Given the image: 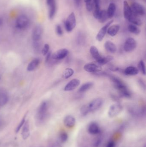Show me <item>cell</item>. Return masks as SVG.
Instances as JSON below:
<instances>
[{"instance_id": "1", "label": "cell", "mask_w": 146, "mask_h": 147, "mask_svg": "<svg viewBox=\"0 0 146 147\" xmlns=\"http://www.w3.org/2000/svg\"><path fill=\"white\" fill-rule=\"evenodd\" d=\"M109 77L113 83L114 87L118 92L120 97L129 98L132 97L131 92L121 79L111 74Z\"/></svg>"}, {"instance_id": "2", "label": "cell", "mask_w": 146, "mask_h": 147, "mask_svg": "<svg viewBox=\"0 0 146 147\" xmlns=\"http://www.w3.org/2000/svg\"><path fill=\"white\" fill-rule=\"evenodd\" d=\"M30 19L27 16L24 14L20 15L15 20V26L20 30H25L30 26Z\"/></svg>"}, {"instance_id": "3", "label": "cell", "mask_w": 146, "mask_h": 147, "mask_svg": "<svg viewBox=\"0 0 146 147\" xmlns=\"http://www.w3.org/2000/svg\"><path fill=\"white\" fill-rule=\"evenodd\" d=\"M76 25V19L75 14L72 12L69 14L64 22V26L67 32H72Z\"/></svg>"}, {"instance_id": "4", "label": "cell", "mask_w": 146, "mask_h": 147, "mask_svg": "<svg viewBox=\"0 0 146 147\" xmlns=\"http://www.w3.org/2000/svg\"><path fill=\"white\" fill-rule=\"evenodd\" d=\"M49 105L47 102H43L40 104L37 113V118L40 122L44 121L46 118L48 113Z\"/></svg>"}, {"instance_id": "5", "label": "cell", "mask_w": 146, "mask_h": 147, "mask_svg": "<svg viewBox=\"0 0 146 147\" xmlns=\"http://www.w3.org/2000/svg\"><path fill=\"white\" fill-rule=\"evenodd\" d=\"M128 111L130 115L135 117H141L145 115V107L139 108L135 105H132L129 107Z\"/></svg>"}, {"instance_id": "6", "label": "cell", "mask_w": 146, "mask_h": 147, "mask_svg": "<svg viewBox=\"0 0 146 147\" xmlns=\"http://www.w3.org/2000/svg\"><path fill=\"white\" fill-rule=\"evenodd\" d=\"M123 109L122 105L120 103H116L115 104L112 105H111L108 111V115L111 118L115 117L122 111Z\"/></svg>"}, {"instance_id": "7", "label": "cell", "mask_w": 146, "mask_h": 147, "mask_svg": "<svg viewBox=\"0 0 146 147\" xmlns=\"http://www.w3.org/2000/svg\"><path fill=\"white\" fill-rule=\"evenodd\" d=\"M130 7L133 13L136 15L138 16H144L145 15V8L144 6L139 3H133Z\"/></svg>"}, {"instance_id": "8", "label": "cell", "mask_w": 146, "mask_h": 147, "mask_svg": "<svg viewBox=\"0 0 146 147\" xmlns=\"http://www.w3.org/2000/svg\"><path fill=\"white\" fill-rule=\"evenodd\" d=\"M103 102V99L101 98H97L92 100L88 104L90 112H94L100 109Z\"/></svg>"}, {"instance_id": "9", "label": "cell", "mask_w": 146, "mask_h": 147, "mask_svg": "<svg viewBox=\"0 0 146 147\" xmlns=\"http://www.w3.org/2000/svg\"><path fill=\"white\" fill-rule=\"evenodd\" d=\"M137 46V43L136 40L133 38L129 37L127 38L124 43V51L127 53H130L133 52Z\"/></svg>"}, {"instance_id": "10", "label": "cell", "mask_w": 146, "mask_h": 147, "mask_svg": "<svg viewBox=\"0 0 146 147\" xmlns=\"http://www.w3.org/2000/svg\"><path fill=\"white\" fill-rule=\"evenodd\" d=\"M69 54V51L66 48H62L56 51L53 54H51L52 59L55 60H60L67 57Z\"/></svg>"}, {"instance_id": "11", "label": "cell", "mask_w": 146, "mask_h": 147, "mask_svg": "<svg viewBox=\"0 0 146 147\" xmlns=\"http://www.w3.org/2000/svg\"><path fill=\"white\" fill-rule=\"evenodd\" d=\"M113 22H114V20L109 21L100 29L96 36V39L97 41L100 42L103 40L107 33L108 28Z\"/></svg>"}, {"instance_id": "12", "label": "cell", "mask_w": 146, "mask_h": 147, "mask_svg": "<svg viewBox=\"0 0 146 147\" xmlns=\"http://www.w3.org/2000/svg\"><path fill=\"white\" fill-rule=\"evenodd\" d=\"M84 69L85 71L93 74L102 71V70L101 66L99 65L96 62L86 64L84 66Z\"/></svg>"}, {"instance_id": "13", "label": "cell", "mask_w": 146, "mask_h": 147, "mask_svg": "<svg viewBox=\"0 0 146 147\" xmlns=\"http://www.w3.org/2000/svg\"><path fill=\"white\" fill-rule=\"evenodd\" d=\"M43 32V28L40 26H37L34 28L32 34V38L33 43L39 42L42 38Z\"/></svg>"}, {"instance_id": "14", "label": "cell", "mask_w": 146, "mask_h": 147, "mask_svg": "<svg viewBox=\"0 0 146 147\" xmlns=\"http://www.w3.org/2000/svg\"><path fill=\"white\" fill-rule=\"evenodd\" d=\"M80 80L77 78L73 79L68 82L64 87L65 91H71L76 89L79 86Z\"/></svg>"}, {"instance_id": "15", "label": "cell", "mask_w": 146, "mask_h": 147, "mask_svg": "<svg viewBox=\"0 0 146 147\" xmlns=\"http://www.w3.org/2000/svg\"><path fill=\"white\" fill-rule=\"evenodd\" d=\"M123 16L125 19L128 20L133 15V13L131 9V7L127 1L123 2Z\"/></svg>"}, {"instance_id": "16", "label": "cell", "mask_w": 146, "mask_h": 147, "mask_svg": "<svg viewBox=\"0 0 146 147\" xmlns=\"http://www.w3.org/2000/svg\"><path fill=\"white\" fill-rule=\"evenodd\" d=\"M87 131L91 134L96 135L100 133V129L97 123L95 122H92L88 125Z\"/></svg>"}, {"instance_id": "17", "label": "cell", "mask_w": 146, "mask_h": 147, "mask_svg": "<svg viewBox=\"0 0 146 147\" xmlns=\"http://www.w3.org/2000/svg\"><path fill=\"white\" fill-rule=\"evenodd\" d=\"M64 125L68 128L73 127L76 123L75 118L72 115H69L64 118L63 121Z\"/></svg>"}, {"instance_id": "18", "label": "cell", "mask_w": 146, "mask_h": 147, "mask_svg": "<svg viewBox=\"0 0 146 147\" xmlns=\"http://www.w3.org/2000/svg\"><path fill=\"white\" fill-rule=\"evenodd\" d=\"M139 70L138 68L134 66H130L127 67L123 70V73L127 76H135L139 73Z\"/></svg>"}, {"instance_id": "19", "label": "cell", "mask_w": 146, "mask_h": 147, "mask_svg": "<svg viewBox=\"0 0 146 147\" xmlns=\"http://www.w3.org/2000/svg\"><path fill=\"white\" fill-rule=\"evenodd\" d=\"M105 50L108 52L111 53H115L116 52L117 48L115 44L110 41V40H107L105 43Z\"/></svg>"}, {"instance_id": "20", "label": "cell", "mask_w": 146, "mask_h": 147, "mask_svg": "<svg viewBox=\"0 0 146 147\" xmlns=\"http://www.w3.org/2000/svg\"><path fill=\"white\" fill-rule=\"evenodd\" d=\"M30 126L28 121H25L22 127L21 135L24 140H26L30 136Z\"/></svg>"}, {"instance_id": "21", "label": "cell", "mask_w": 146, "mask_h": 147, "mask_svg": "<svg viewBox=\"0 0 146 147\" xmlns=\"http://www.w3.org/2000/svg\"><path fill=\"white\" fill-rule=\"evenodd\" d=\"M120 28V26L119 25H113L109 27L107 33L111 37H114L117 34Z\"/></svg>"}, {"instance_id": "22", "label": "cell", "mask_w": 146, "mask_h": 147, "mask_svg": "<svg viewBox=\"0 0 146 147\" xmlns=\"http://www.w3.org/2000/svg\"><path fill=\"white\" fill-rule=\"evenodd\" d=\"M90 53L92 57L96 61L99 60L102 57L99 53L98 49L94 46H92L90 47Z\"/></svg>"}, {"instance_id": "23", "label": "cell", "mask_w": 146, "mask_h": 147, "mask_svg": "<svg viewBox=\"0 0 146 147\" xmlns=\"http://www.w3.org/2000/svg\"><path fill=\"white\" fill-rule=\"evenodd\" d=\"M117 7L115 4L114 3H111L107 9V13L109 19H111L114 17L115 14Z\"/></svg>"}, {"instance_id": "24", "label": "cell", "mask_w": 146, "mask_h": 147, "mask_svg": "<svg viewBox=\"0 0 146 147\" xmlns=\"http://www.w3.org/2000/svg\"><path fill=\"white\" fill-rule=\"evenodd\" d=\"M40 63V60L39 59L36 58L32 60L27 65V70L32 71L36 69Z\"/></svg>"}, {"instance_id": "25", "label": "cell", "mask_w": 146, "mask_h": 147, "mask_svg": "<svg viewBox=\"0 0 146 147\" xmlns=\"http://www.w3.org/2000/svg\"><path fill=\"white\" fill-rule=\"evenodd\" d=\"M113 59H114V57L112 56H107L104 57H102L100 59L97 61H96L95 62L99 65L102 66L109 63L113 60Z\"/></svg>"}, {"instance_id": "26", "label": "cell", "mask_w": 146, "mask_h": 147, "mask_svg": "<svg viewBox=\"0 0 146 147\" xmlns=\"http://www.w3.org/2000/svg\"><path fill=\"white\" fill-rule=\"evenodd\" d=\"M93 83L92 82H88L82 84L79 89V92L80 93L85 92L91 89L93 86Z\"/></svg>"}, {"instance_id": "27", "label": "cell", "mask_w": 146, "mask_h": 147, "mask_svg": "<svg viewBox=\"0 0 146 147\" xmlns=\"http://www.w3.org/2000/svg\"><path fill=\"white\" fill-rule=\"evenodd\" d=\"M128 21L131 24H133L136 26H141L142 24V21H141V20L139 18V16L136 15L134 13Z\"/></svg>"}, {"instance_id": "28", "label": "cell", "mask_w": 146, "mask_h": 147, "mask_svg": "<svg viewBox=\"0 0 146 147\" xmlns=\"http://www.w3.org/2000/svg\"><path fill=\"white\" fill-rule=\"evenodd\" d=\"M49 7V17L50 19H52L54 18L55 15L57 11V6L56 2L55 1L50 5Z\"/></svg>"}, {"instance_id": "29", "label": "cell", "mask_w": 146, "mask_h": 147, "mask_svg": "<svg viewBox=\"0 0 146 147\" xmlns=\"http://www.w3.org/2000/svg\"><path fill=\"white\" fill-rule=\"evenodd\" d=\"M86 35L82 32H79L76 36V41L80 45H84L85 42Z\"/></svg>"}, {"instance_id": "30", "label": "cell", "mask_w": 146, "mask_h": 147, "mask_svg": "<svg viewBox=\"0 0 146 147\" xmlns=\"http://www.w3.org/2000/svg\"><path fill=\"white\" fill-rule=\"evenodd\" d=\"M108 19L109 17L107 15V11L105 10H101L97 19L99 22L101 23H105Z\"/></svg>"}, {"instance_id": "31", "label": "cell", "mask_w": 146, "mask_h": 147, "mask_svg": "<svg viewBox=\"0 0 146 147\" xmlns=\"http://www.w3.org/2000/svg\"><path fill=\"white\" fill-rule=\"evenodd\" d=\"M128 29L130 33L135 35H138L140 33L141 30L140 28L138 27V26L133 24H129L128 26Z\"/></svg>"}, {"instance_id": "32", "label": "cell", "mask_w": 146, "mask_h": 147, "mask_svg": "<svg viewBox=\"0 0 146 147\" xmlns=\"http://www.w3.org/2000/svg\"><path fill=\"white\" fill-rule=\"evenodd\" d=\"M9 97L7 93L3 92H0V106H3L7 103Z\"/></svg>"}, {"instance_id": "33", "label": "cell", "mask_w": 146, "mask_h": 147, "mask_svg": "<svg viewBox=\"0 0 146 147\" xmlns=\"http://www.w3.org/2000/svg\"><path fill=\"white\" fill-rule=\"evenodd\" d=\"M74 74V71L72 68H68L66 69L63 74V77L64 79H68L72 77Z\"/></svg>"}, {"instance_id": "34", "label": "cell", "mask_w": 146, "mask_h": 147, "mask_svg": "<svg viewBox=\"0 0 146 147\" xmlns=\"http://www.w3.org/2000/svg\"><path fill=\"white\" fill-rule=\"evenodd\" d=\"M85 3L86 8L87 10L89 12H91L94 8L93 0H84Z\"/></svg>"}, {"instance_id": "35", "label": "cell", "mask_w": 146, "mask_h": 147, "mask_svg": "<svg viewBox=\"0 0 146 147\" xmlns=\"http://www.w3.org/2000/svg\"><path fill=\"white\" fill-rule=\"evenodd\" d=\"M138 69L144 75H146L145 64L143 60H141L138 64Z\"/></svg>"}, {"instance_id": "36", "label": "cell", "mask_w": 146, "mask_h": 147, "mask_svg": "<svg viewBox=\"0 0 146 147\" xmlns=\"http://www.w3.org/2000/svg\"><path fill=\"white\" fill-rule=\"evenodd\" d=\"M90 113V110L88 108V105H83L80 109V113L81 115L85 116Z\"/></svg>"}, {"instance_id": "37", "label": "cell", "mask_w": 146, "mask_h": 147, "mask_svg": "<svg viewBox=\"0 0 146 147\" xmlns=\"http://www.w3.org/2000/svg\"><path fill=\"white\" fill-rule=\"evenodd\" d=\"M60 140L63 143L66 142L68 139V135L66 132H63L61 133L60 136Z\"/></svg>"}, {"instance_id": "38", "label": "cell", "mask_w": 146, "mask_h": 147, "mask_svg": "<svg viewBox=\"0 0 146 147\" xmlns=\"http://www.w3.org/2000/svg\"><path fill=\"white\" fill-rule=\"evenodd\" d=\"M102 142V139L101 137L97 138L93 142V146L94 147H99Z\"/></svg>"}, {"instance_id": "39", "label": "cell", "mask_w": 146, "mask_h": 147, "mask_svg": "<svg viewBox=\"0 0 146 147\" xmlns=\"http://www.w3.org/2000/svg\"><path fill=\"white\" fill-rule=\"evenodd\" d=\"M50 47L48 44H45L42 49V53L44 56L47 55L49 51Z\"/></svg>"}, {"instance_id": "40", "label": "cell", "mask_w": 146, "mask_h": 147, "mask_svg": "<svg viewBox=\"0 0 146 147\" xmlns=\"http://www.w3.org/2000/svg\"><path fill=\"white\" fill-rule=\"evenodd\" d=\"M56 32L57 34L59 36H62L63 34V30L61 25H57L56 27Z\"/></svg>"}, {"instance_id": "41", "label": "cell", "mask_w": 146, "mask_h": 147, "mask_svg": "<svg viewBox=\"0 0 146 147\" xmlns=\"http://www.w3.org/2000/svg\"><path fill=\"white\" fill-rule=\"evenodd\" d=\"M25 118L26 116H25L23 117V119H22V120H21V121L20 122L19 124L18 127H17V128H16V133H18V132L20 131V130L21 129V128L22 127H23L24 123H25V122L26 121Z\"/></svg>"}, {"instance_id": "42", "label": "cell", "mask_w": 146, "mask_h": 147, "mask_svg": "<svg viewBox=\"0 0 146 147\" xmlns=\"http://www.w3.org/2000/svg\"><path fill=\"white\" fill-rule=\"evenodd\" d=\"M111 99L115 101V102H116L117 103H120V101H121V99H120V97L119 96H117V95H115L114 94H111Z\"/></svg>"}, {"instance_id": "43", "label": "cell", "mask_w": 146, "mask_h": 147, "mask_svg": "<svg viewBox=\"0 0 146 147\" xmlns=\"http://www.w3.org/2000/svg\"><path fill=\"white\" fill-rule=\"evenodd\" d=\"M138 83H139V85L140 87L142 88L143 90H145L146 89V84L145 83V81L141 79H139L138 80Z\"/></svg>"}, {"instance_id": "44", "label": "cell", "mask_w": 146, "mask_h": 147, "mask_svg": "<svg viewBox=\"0 0 146 147\" xmlns=\"http://www.w3.org/2000/svg\"><path fill=\"white\" fill-rule=\"evenodd\" d=\"M116 143L114 141H110L106 145V147H115Z\"/></svg>"}, {"instance_id": "45", "label": "cell", "mask_w": 146, "mask_h": 147, "mask_svg": "<svg viewBox=\"0 0 146 147\" xmlns=\"http://www.w3.org/2000/svg\"><path fill=\"white\" fill-rule=\"evenodd\" d=\"M74 2L77 7H79L81 4V0H74Z\"/></svg>"}, {"instance_id": "46", "label": "cell", "mask_w": 146, "mask_h": 147, "mask_svg": "<svg viewBox=\"0 0 146 147\" xmlns=\"http://www.w3.org/2000/svg\"><path fill=\"white\" fill-rule=\"evenodd\" d=\"M51 52H49L48 53H47V55H46V59H45V62L47 63L48 61L51 58Z\"/></svg>"}, {"instance_id": "47", "label": "cell", "mask_w": 146, "mask_h": 147, "mask_svg": "<svg viewBox=\"0 0 146 147\" xmlns=\"http://www.w3.org/2000/svg\"><path fill=\"white\" fill-rule=\"evenodd\" d=\"M52 147H62L60 144L58 142H56L53 143L52 145Z\"/></svg>"}, {"instance_id": "48", "label": "cell", "mask_w": 146, "mask_h": 147, "mask_svg": "<svg viewBox=\"0 0 146 147\" xmlns=\"http://www.w3.org/2000/svg\"><path fill=\"white\" fill-rule=\"evenodd\" d=\"M55 1V0H47V3L49 6Z\"/></svg>"}, {"instance_id": "49", "label": "cell", "mask_w": 146, "mask_h": 147, "mask_svg": "<svg viewBox=\"0 0 146 147\" xmlns=\"http://www.w3.org/2000/svg\"><path fill=\"white\" fill-rule=\"evenodd\" d=\"M3 23V20L2 17L0 16V27L2 26Z\"/></svg>"}, {"instance_id": "50", "label": "cell", "mask_w": 146, "mask_h": 147, "mask_svg": "<svg viewBox=\"0 0 146 147\" xmlns=\"http://www.w3.org/2000/svg\"><path fill=\"white\" fill-rule=\"evenodd\" d=\"M1 124H2L1 121H0V127H1Z\"/></svg>"}, {"instance_id": "51", "label": "cell", "mask_w": 146, "mask_h": 147, "mask_svg": "<svg viewBox=\"0 0 146 147\" xmlns=\"http://www.w3.org/2000/svg\"><path fill=\"white\" fill-rule=\"evenodd\" d=\"M142 1H145V2L146 1V0H142Z\"/></svg>"}]
</instances>
